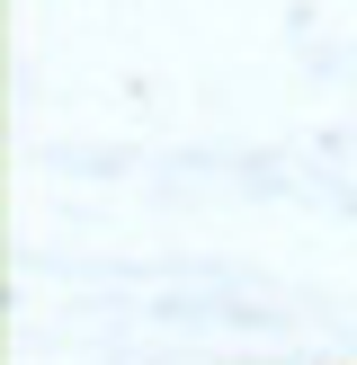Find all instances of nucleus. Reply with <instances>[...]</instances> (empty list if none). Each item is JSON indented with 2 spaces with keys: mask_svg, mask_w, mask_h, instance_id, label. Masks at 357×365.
<instances>
[]
</instances>
